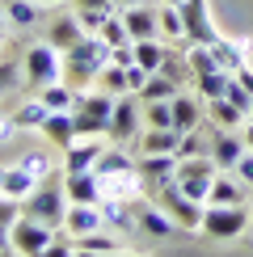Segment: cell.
I'll return each instance as SVG.
<instances>
[{
    "label": "cell",
    "instance_id": "ab89813d",
    "mask_svg": "<svg viewBox=\"0 0 253 257\" xmlns=\"http://www.w3.org/2000/svg\"><path fill=\"white\" fill-rule=\"evenodd\" d=\"M148 76H152L148 68H140V63H131V68H126V93H140L144 84H148Z\"/></svg>",
    "mask_w": 253,
    "mask_h": 257
},
{
    "label": "cell",
    "instance_id": "836d02e7",
    "mask_svg": "<svg viewBox=\"0 0 253 257\" xmlns=\"http://www.w3.org/2000/svg\"><path fill=\"white\" fill-rule=\"evenodd\" d=\"M156 21H161L165 38H186V21H182V9L177 5H161L156 9Z\"/></svg>",
    "mask_w": 253,
    "mask_h": 257
},
{
    "label": "cell",
    "instance_id": "5b68a950",
    "mask_svg": "<svg viewBox=\"0 0 253 257\" xmlns=\"http://www.w3.org/2000/svg\"><path fill=\"white\" fill-rule=\"evenodd\" d=\"M203 236H211V240H236L240 232L249 228V211L240 207H219V202H211V207L203 211Z\"/></svg>",
    "mask_w": 253,
    "mask_h": 257
},
{
    "label": "cell",
    "instance_id": "484cf974",
    "mask_svg": "<svg viewBox=\"0 0 253 257\" xmlns=\"http://www.w3.org/2000/svg\"><path fill=\"white\" fill-rule=\"evenodd\" d=\"M169 105H173V126H177L182 135L198 126V101H194V97H186V93H173V97H169Z\"/></svg>",
    "mask_w": 253,
    "mask_h": 257
},
{
    "label": "cell",
    "instance_id": "7dc6e473",
    "mask_svg": "<svg viewBox=\"0 0 253 257\" xmlns=\"http://www.w3.org/2000/svg\"><path fill=\"white\" fill-rule=\"evenodd\" d=\"M236 80H240V84H245V89L253 93V68H249V63H245V68H240V72H236Z\"/></svg>",
    "mask_w": 253,
    "mask_h": 257
},
{
    "label": "cell",
    "instance_id": "603a6c76",
    "mask_svg": "<svg viewBox=\"0 0 253 257\" xmlns=\"http://www.w3.org/2000/svg\"><path fill=\"white\" fill-rule=\"evenodd\" d=\"M211 55L219 59V68H224V72H232V76H236V72L245 68V42H228V38H215V42H211Z\"/></svg>",
    "mask_w": 253,
    "mask_h": 257
},
{
    "label": "cell",
    "instance_id": "d6986e66",
    "mask_svg": "<svg viewBox=\"0 0 253 257\" xmlns=\"http://www.w3.org/2000/svg\"><path fill=\"white\" fill-rule=\"evenodd\" d=\"M0 13L9 26H38L42 21V5L38 0H0Z\"/></svg>",
    "mask_w": 253,
    "mask_h": 257
},
{
    "label": "cell",
    "instance_id": "83f0119b",
    "mask_svg": "<svg viewBox=\"0 0 253 257\" xmlns=\"http://www.w3.org/2000/svg\"><path fill=\"white\" fill-rule=\"evenodd\" d=\"M207 105H211L215 126H240V122H249V114L240 110V105H232L228 97H215V101H207Z\"/></svg>",
    "mask_w": 253,
    "mask_h": 257
},
{
    "label": "cell",
    "instance_id": "8992f818",
    "mask_svg": "<svg viewBox=\"0 0 253 257\" xmlns=\"http://www.w3.org/2000/svg\"><path fill=\"white\" fill-rule=\"evenodd\" d=\"M215 160H207V156H182L177 160V173H173V181L186 190L194 202H207V194H211V181H215Z\"/></svg>",
    "mask_w": 253,
    "mask_h": 257
},
{
    "label": "cell",
    "instance_id": "7a4b0ae2",
    "mask_svg": "<svg viewBox=\"0 0 253 257\" xmlns=\"http://www.w3.org/2000/svg\"><path fill=\"white\" fill-rule=\"evenodd\" d=\"M114 93H80L76 105H72V118H76V131L80 139H97V135H110V114H114Z\"/></svg>",
    "mask_w": 253,
    "mask_h": 257
},
{
    "label": "cell",
    "instance_id": "30bf717a",
    "mask_svg": "<svg viewBox=\"0 0 253 257\" xmlns=\"http://www.w3.org/2000/svg\"><path fill=\"white\" fill-rule=\"evenodd\" d=\"M110 135L118 139V144H131V139H140V93H122V97L114 101Z\"/></svg>",
    "mask_w": 253,
    "mask_h": 257
},
{
    "label": "cell",
    "instance_id": "6da1fadb",
    "mask_svg": "<svg viewBox=\"0 0 253 257\" xmlns=\"http://www.w3.org/2000/svg\"><path fill=\"white\" fill-rule=\"evenodd\" d=\"M114 59V47L97 34H84L72 51H63V80L72 89H84L89 80H97V72Z\"/></svg>",
    "mask_w": 253,
    "mask_h": 257
},
{
    "label": "cell",
    "instance_id": "4dcf8cb0",
    "mask_svg": "<svg viewBox=\"0 0 253 257\" xmlns=\"http://www.w3.org/2000/svg\"><path fill=\"white\" fill-rule=\"evenodd\" d=\"M131 47H135V63H140V68H148V72H161L165 51L156 47V38H135Z\"/></svg>",
    "mask_w": 253,
    "mask_h": 257
},
{
    "label": "cell",
    "instance_id": "e575fe53",
    "mask_svg": "<svg viewBox=\"0 0 253 257\" xmlns=\"http://www.w3.org/2000/svg\"><path fill=\"white\" fill-rule=\"evenodd\" d=\"M97 84H101L105 93H114V97H122V93H126V68L110 59V63H105V68L97 72Z\"/></svg>",
    "mask_w": 253,
    "mask_h": 257
},
{
    "label": "cell",
    "instance_id": "60d3db41",
    "mask_svg": "<svg viewBox=\"0 0 253 257\" xmlns=\"http://www.w3.org/2000/svg\"><path fill=\"white\" fill-rule=\"evenodd\" d=\"M236 177L245 181V186H253V148H245V156L236 160Z\"/></svg>",
    "mask_w": 253,
    "mask_h": 257
},
{
    "label": "cell",
    "instance_id": "f907efd6",
    "mask_svg": "<svg viewBox=\"0 0 253 257\" xmlns=\"http://www.w3.org/2000/svg\"><path fill=\"white\" fill-rule=\"evenodd\" d=\"M38 5H63V0H38Z\"/></svg>",
    "mask_w": 253,
    "mask_h": 257
},
{
    "label": "cell",
    "instance_id": "d6a6232c",
    "mask_svg": "<svg viewBox=\"0 0 253 257\" xmlns=\"http://www.w3.org/2000/svg\"><path fill=\"white\" fill-rule=\"evenodd\" d=\"M228 72L224 68H215V72H198V93H203V97L207 101H215V97H224V93H228Z\"/></svg>",
    "mask_w": 253,
    "mask_h": 257
},
{
    "label": "cell",
    "instance_id": "1f68e13d",
    "mask_svg": "<svg viewBox=\"0 0 253 257\" xmlns=\"http://www.w3.org/2000/svg\"><path fill=\"white\" fill-rule=\"evenodd\" d=\"M47 101L34 97V101H26V105H17V114H13V122H17V131H30V126H42V118H47Z\"/></svg>",
    "mask_w": 253,
    "mask_h": 257
},
{
    "label": "cell",
    "instance_id": "f546056e",
    "mask_svg": "<svg viewBox=\"0 0 253 257\" xmlns=\"http://www.w3.org/2000/svg\"><path fill=\"white\" fill-rule=\"evenodd\" d=\"M76 240V253H101V257H110V253H126L114 236H97V232H89V236H72Z\"/></svg>",
    "mask_w": 253,
    "mask_h": 257
},
{
    "label": "cell",
    "instance_id": "9a60e30c",
    "mask_svg": "<svg viewBox=\"0 0 253 257\" xmlns=\"http://www.w3.org/2000/svg\"><path fill=\"white\" fill-rule=\"evenodd\" d=\"M240 156H245V139L232 135L228 126H219V131L211 135V160H215L219 169H236Z\"/></svg>",
    "mask_w": 253,
    "mask_h": 257
},
{
    "label": "cell",
    "instance_id": "7bdbcfd3",
    "mask_svg": "<svg viewBox=\"0 0 253 257\" xmlns=\"http://www.w3.org/2000/svg\"><path fill=\"white\" fill-rule=\"evenodd\" d=\"M161 72H165L169 80H177V84H182V59H177V55H165V63H161Z\"/></svg>",
    "mask_w": 253,
    "mask_h": 257
},
{
    "label": "cell",
    "instance_id": "f6af8a7d",
    "mask_svg": "<svg viewBox=\"0 0 253 257\" xmlns=\"http://www.w3.org/2000/svg\"><path fill=\"white\" fill-rule=\"evenodd\" d=\"M13 135H17V122H13V114H9V118H0V144H9Z\"/></svg>",
    "mask_w": 253,
    "mask_h": 257
},
{
    "label": "cell",
    "instance_id": "b9f144b4",
    "mask_svg": "<svg viewBox=\"0 0 253 257\" xmlns=\"http://www.w3.org/2000/svg\"><path fill=\"white\" fill-rule=\"evenodd\" d=\"M13 219H17V198L0 194V223H9V228H13Z\"/></svg>",
    "mask_w": 253,
    "mask_h": 257
},
{
    "label": "cell",
    "instance_id": "c3c4849f",
    "mask_svg": "<svg viewBox=\"0 0 253 257\" xmlns=\"http://www.w3.org/2000/svg\"><path fill=\"white\" fill-rule=\"evenodd\" d=\"M240 139H245V148H253V118L245 122V135H240Z\"/></svg>",
    "mask_w": 253,
    "mask_h": 257
},
{
    "label": "cell",
    "instance_id": "681fc988",
    "mask_svg": "<svg viewBox=\"0 0 253 257\" xmlns=\"http://www.w3.org/2000/svg\"><path fill=\"white\" fill-rule=\"evenodd\" d=\"M131 5H148V0H118V9H131Z\"/></svg>",
    "mask_w": 253,
    "mask_h": 257
},
{
    "label": "cell",
    "instance_id": "5bb4252c",
    "mask_svg": "<svg viewBox=\"0 0 253 257\" xmlns=\"http://www.w3.org/2000/svg\"><path fill=\"white\" fill-rule=\"evenodd\" d=\"M38 131L47 135L55 148H63V152H68V148L80 139V131H76V118H72V110H51L47 118H42V126H38Z\"/></svg>",
    "mask_w": 253,
    "mask_h": 257
},
{
    "label": "cell",
    "instance_id": "d4e9b609",
    "mask_svg": "<svg viewBox=\"0 0 253 257\" xmlns=\"http://www.w3.org/2000/svg\"><path fill=\"white\" fill-rule=\"evenodd\" d=\"M207 202H219V207H236V202H245V181H240V177H236V181H228V177H219V173H215Z\"/></svg>",
    "mask_w": 253,
    "mask_h": 257
},
{
    "label": "cell",
    "instance_id": "7402d4cb",
    "mask_svg": "<svg viewBox=\"0 0 253 257\" xmlns=\"http://www.w3.org/2000/svg\"><path fill=\"white\" fill-rule=\"evenodd\" d=\"M177 144H182V131L173 126H148L140 135V152H177Z\"/></svg>",
    "mask_w": 253,
    "mask_h": 257
},
{
    "label": "cell",
    "instance_id": "f35d334b",
    "mask_svg": "<svg viewBox=\"0 0 253 257\" xmlns=\"http://www.w3.org/2000/svg\"><path fill=\"white\" fill-rule=\"evenodd\" d=\"M114 5H118V0H76V13H101V17H110Z\"/></svg>",
    "mask_w": 253,
    "mask_h": 257
},
{
    "label": "cell",
    "instance_id": "f1b7e54d",
    "mask_svg": "<svg viewBox=\"0 0 253 257\" xmlns=\"http://www.w3.org/2000/svg\"><path fill=\"white\" fill-rule=\"evenodd\" d=\"M38 97L47 101V110H72V105H76V93H72V84H68V80L47 84V89H42Z\"/></svg>",
    "mask_w": 253,
    "mask_h": 257
},
{
    "label": "cell",
    "instance_id": "f5cc1de1",
    "mask_svg": "<svg viewBox=\"0 0 253 257\" xmlns=\"http://www.w3.org/2000/svg\"><path fill=\"white\" fill-rule=\"evenodd\" d=\"M0 47H5V30H0Z\"/></svg>",
    "mask_w": 253,
    "mask_h": 257
},
{
    "label": "cell",
    "instance_id": "816d5d0a",
    "mask_svg": "<svg viewBox=\"0 0 253 257\" xmlns=\"http://www.w3.org/2000/svg\"><path fill=\"white\" fill-rule=\"evenodd\" d=\"M161 5H182V0H161Z\"/></svg>",
    "mask_w": 253,
    "mask_h": 257
},
{
    "label": "cell",
    "instance_id": "db71d44e",
    "mask_svg": "<svg viewBox=\"0 0 253 257\" xmlns=\"http://www.w3.org/2000/svg\"><path fill=\"white\" fill-rule=\"evenodd\" d=\"M249 118H253V110H249Z\"/></svg>",
    "mask_w": 253,
    "mask_h": 257
},
{
    "label": "cell",
    "instance_id": "ee69618b",
    "mask_svg": "<svg viewBox=\"0 0 253 257\" xmlns=\"http://www.w3.org/2000/svg\"><path fill=\"white\" fill-rule=\"evenodd\" d=\"M13 84H17V68H13V63H0V93L13 89Z\"/></svg>",
    "mask_w": 253,
    "mask_h": 257
},
{
    "label": "cell",
    "instance_id": "4fadbf2b",
    "mask_svg": "<svg viewBox=\"0 0 253 257\" xmlns=\"http://www.w3.org/2000/svg\"><path fill=\"white\" fill-rule=\"evenodd\" d=\"M101 223H105V215L97 202H72L68 215H63V232L68 236H89V232H101Z\"/></svg>",
    "mask_w": 253,
    "mask_h": 257
},
{
    "label": "cell",
    "instance_id": "52a82bcc",
    "mask_svg": "<svg viewBox=\"0 0 253 257\" xmlns=\"http://www.w3.org/2000/svg\"><path fill=\"white\" fill-rule=\"evenodd\" d=\"M13 249L17 253H26V257H42L47 253V244H51V223H42V219H30V215H17L13 219Z\"/></svg>",
    "mask_w": 253,
    "mask_h": 257
},
{
    "label": "cell",
    "instance_id": "9c48e42d",
    "mask_svg": "<svg viewBox=\"0 0 253 257\" xmlns=\"http://www.w3.org/2000/svg\"><path fill=\"white\" fill-rule=\"evenodd\" d=\"M177 152H144L140 160V181H144V190H152V194H161V186H169L177 173Z\"/></svg>",
    "mask_w": 253,
    "mask_h": 257
},
{
    "label": "cell",
    "instance_id": "ba28073f",
    "mask_svg": "<svg viewBox=\"0 0 253 257\" xmlns=\"http://www.w3.org/2000/svg\"><path fill=\"white\" fill-rule=\"evenodd\" d=\"M161 207L169 211V215H173L177 223H182V228H198V223H203V202H194L186 194L182 186H177V181H169V186H161Z\"/></svg>",
    "mask_w": 253,
    "mask_h": 257
},
{
    "label": "cell",
    "instance_id": "3957f363",
    "mask_svg": "<svg viewBox=\"0 0 253 257\" xmlns=\"http://www.w3.org/2000/svg\"><path fill=\"white\" fill-rule=\"evenodd\" d=\"M68 190H55V186H34L26 194V202H21V215H30V219H42V223H51V228H59L63 215H68Z\"/></svg>",
    "mask_w": 253,
    "mask_h": 257
},
{
    "label": "cell",
    "instance_id": "4316f807",
    "mask_svg": "<svg viewBox=\"0 0 253 257\" xmlns=\"http://www.w3.org/2000/svg\"><path fill=\"white\" fill-rule=\"evenodd\" d=\"M173 93H182V84L169 80L165 72H152V76H148V84L140 89V101H169Z\"/></svg>",
    "mask_w": 253,
    "mask_h": 257
},
{
    "label": "cell",
    "instance_id": "d590c367",
    "mask_svg": "<svg viewBox=\"0 0 253 257\" xmlns=\"http://www.w3.org/2000/svg\"><path fill=\"white\" fill-rule=\"evenodd\" d=\"M17 165L26 169V173L34 177V181H47V177H51V156L42 152V148H34V152H26V156L17 160Z\"/></svg>",
    "mask_w": 253,
    "mask_h": 257
},
{
    "label": "cell",
    "instance_id": "cb8c5ba5",
    "mask_svg": "<svg viewBox=\"0 0 253 257\" xmlns=\"http://www.w3.org/2000/svg\"><path fill=\"white\" fill-rule=\"evenodd\" d=\"M34 186H38V181L30 177L21 165H13V169H0V194H9V198H26Z\"/></svg>",
    "mask_w": 253,
    "mask_h": 257
},
{
    "label": "cell",
    "instance_id": "8d00e7d4",
    "mask_svg": "<svg viewBox=\"0 0 253 257\" xmlns=\"http://www.w3.org/2000/svg\"><path fill=\"white\" fill-rule=\"evenodd\" d=\"M144 118H148V126H173V105L169 101H144Z\"/></svg>",
    "mask_w": 253,
    "mask_h": 257
},
{
    "label": "cell",
    "instance_id": "74e56055",
    "mask_svg": "<svg viewBox=\"0 0 253 257\" xmlns=\"http://www.w3.org/2000/svg\"><path fill=\"white\" fill-rule=\"evenodd\" d=\"M101 38L110 42V47H126V42H131V30H126V21H122V17H105Z\"/></svg>",
    "mask_w": 253,
    "mask_h": 257
},
{
    "label": "cell",
    "instance_id": "ffe728a7",
    "mask_svg": "<svg viewBox=\"0 0 253 257\" xmlns=\"http://www.w3.org/2000/svg\"><path fill=\"white\" fill-rule=\"evenodd\" d=\"M84 34H89V30L80 26V17H59L55 26H51V38H47V42H51L55 51H72Z\"/></svg>",
    "mask_w": 253,
    "mask_h": 257
},
{
    "label": "cell",
    "instance_id": "277c9868",
    "mask_svg": "<svg viewBox=\"0 0 253 257\" xmlns=\"http://www.w3.org/2000/svg\"><path fill=\"white\" fill-rule=\"evenodd\" d=\"M21 76H26L34 89H47V84L63 80V51H55L51 42H38V47L26 51V63H21Z\"/></svg>",
    "mask_w": 253,
    "mask_h": 257
},
{
    "label": "cell",
    "instance_id": "8fae6325",
    "mask_svg": "<svg viewBox=\"0 0 253 257\" xmlns=\"http://www.w3.org/2000/svg\"><path fill=\"white\" fill-rule=\"evenodd\" d=\"M182 21H186V42H203V47H211V42L219 38V30L211 26V13H207V0H182Z\"/></svg>",
    "mask_w": 253,
    "mask_h": 257
},
{
    "label": "cell",
    "instance_id": "ac0fdd59",
    "mask_svg": "<svg viewBox=\"0 0 253 257\" xmlns=\"http://www.w3.org/2000/svg\"><path fill=\"white\" fill-rule=\"evenodd\" d=\"M63 190H68L72 202H101V177L93 169L89 173H68V186Z\"/></svg>",
    "mask_w": 253,
    "mask_h": 257
},
{
    "label": "cell",
    "instance_id": "44dd1931",
    "mask_svg": "<svg viewBox=\"0 0 253 257\" xmlns=\"http://www.w3.org/2000/svg\"><path fill=\"white\" fill-rule=\"evenodd\" d=\"M97 156H101V144H97V139L72 144V148H68V160H63V169H68V173H89V169L97 165Z\"/></svg>",
    "mask_w": 253,
    "mask_h": 257
},
{
    "label": "cell",
    "instance_id": "e0dca14e",
    "mask_svg": "<svg viewBox=\"0 0 253 257\" xmlns=\"http://www.w3.org/2000/svg\"><path fill=\"white\" fill-rule=\"evenodd\" d=\"M93 173H97V177H131V173H140V165H135L122 148H101Z\"/></svg>",
    "mask_w": 253,
    "mask_h": 257
},
{
    "label": "cell",
    "instance_id": "2e32d148",
    "mask_svg": "<svg viewBox=\"0 0 253 257\" xmlns=\"http://www.w3.org/2000/svg\"><path fill=\"white\" fill-rule=\"evenodd\" d=\"M122 21H126V30H131V42H135V38H156V34H161V21H156V9H152V5H131V9H122Z\"/></svg>",
    "mask_w": 253,
    "mask_h": 257
},
{
    "label": "cell",
    "instance_id": "bcb514c9",
    "mask_svg": "<svg viewBox=\"0 0 253 257\" xmlns=\"http://www.w3.org/2000/svg\"><path fill=\"white\" fill-rule=\"evenodd\" d=\"M0 253H13V232H9V223H0Z\"/></svg>",
    "mask_w": 253,
    "mask_h": 257
},
{
    "label": "cell",
    "instance_id": "7c38bea8",
    "mask_svg": "<svg viewBox=\"0 0 253 257\" xmlns=\"http://www.w3.org/2000/svg\"><path fill=\"white\" fill-rule=\"evenodd\" d=\"M135 223H140V232H148V236H173L182 228L161 202H140V198H135Z\"/></svg>",
    "mask_w": 253,
    "mask_h": 257
}]
</instances>
